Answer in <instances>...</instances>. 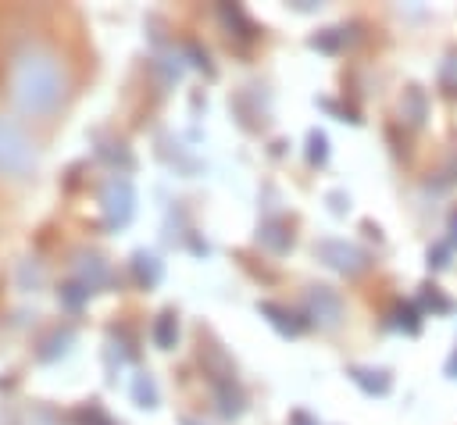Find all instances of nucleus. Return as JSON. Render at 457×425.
Instances as JSON below:
<instances>
[{
  "label": "nucleus",
  "mask_w": 457,
  "mask_h": 425,
  "mask_svg": "<svg viewBox=\"0 0 457 425\" xmlns=\"http://www.w3.org/2000/svg\"><path fill=\"white\" fill-rule=\"evenodd\" d=\"M7 93L14 107L29 118H46L64 104L68 71L54 46L21 43L7 61Z\"/></svg>",
  "instance_id": "1"
},
{
  "label": "nucleus",
  "mask_w": 457,
  "mask_h": 425,
  "mask_svg": "<svg viewBox=\"0 0 457 425\" xmlns=\"http://www.w3.org/2000/svg\"><path fill=\"white\" fill-rule=\"evenodd\" d=\"M0 171L11 179H25L36 171V146L25 129L7 114H0Z\"/></svg>",
  "instance_id": "2"
},
{
  "label": "nucleus",
  "mask_w": 457,
  "mask_h": 425,
  "mask_svg": "<svg viewBox=\"0 0 457 425\" xmlns=\"http://www.w3.org/2000/svg\"><path fill=\"white\" fill-rule=\"evenodd\" d=\"M314 254H318L332 271H339V275H361V271L371 264L368 250H361L357 243H346V239H321V243L314 246Z\"/></svg>",
  "instance_id": "3"
},
{
  "label": "nucleus",
  "mask_w": 457,
  "mask_h": 425,
  "mask_svg": "<svg viewBox=\"0 0 457 425\" xmlns=\"http://www.w3.org/2000/svg\"><path fill=\"white\" fill-rule=\"evenodd\" d=\"M132 200L136 196H132V182L129 179H121V175L107 179V186L100 193V207H104V214H107L111 225H125L132 218Z\"/></svg>",
  "instance_id": "4"
},
{
  "label": "nucleus",
  "mask_w": 457,
  "mask_h": 425,
  "mask_svg": "<svg viewBox=\"0 0 457 425\" xmlns=\"http://www.w3.org/2000/svg\"><path fill=\"white\" fill-rule=\"evenodd\" d=\"M307 311H311V318H314L321 329H336L339 318H343V300H339V293L328 289V286H311V289H307Z\"/></svg>",
  "instance_id": "5"
},
{
  "label": "nucleus",
  "mask_w": 457,
  "mask_h": 425,
  "mask_svg": "<svg viewBox=\"0 0 457 425\" xmlns=\"http://www.w3.org/2000/svg\"><path fill=\"white\" fill-rule=\"evenodd\" d=\"M257 311L282 332V336H296L300 329H303V321L293 314V311H286V307H278V304H271V300H264V304H257Z\"/></svg>",
  "instance_id": "6"
},
{
  "label": "nucleus",
  "mask_w": 457,
  "mask_h": 425,
  "mask_svg": "<svg viewBox=\"0 0 457 425\" xmlns=\"http://www.w3.org/2000/svg\"><path fill=\"white\" fill-rule=\"evenodd\" d=\"M214 396H218V411L225 418H236L243 411V393L236 389L232 379H214Z\"/></svg>",
  "instance_id": "7"
},
{
  "label": "nucleus",
  "mask_w": 457,
  "mask_h": 425,
  "mask_svg": "<svg viewBox=\"0 0 457 425\" xmlns=\"http://www.w3.org/2000/svg\"><path fill=\"white\" fill-rule=\"evenodd\" d=\"M350 379L364 389V393H371V396H386L389 393V375L386 371H371V368H350Z\"/></svg>",
  "instance_id": "8"
},
{
  "label": "nucleus",
  "mask_w": 457,
  "mask_h": 425,
  "mask_svg": "<svg viewBox=\"0 0 457 425\" xmlns=\"http://www.w3.org/2000/svg\"><path fill=\"white\" fill-rule=\"evenodd\" d=\"M132 271H136V279H139V286H157V279H161V261L154 257V254H136L132 257Z\"/></svg>",
  "instance_id": "9"
},
{
  "label": "nucleus",
  "mask_w": 457,
  "mask_h": 425,
  "mask_svg": "<svg viewBox=\"0 0 457 425\" xmlns=\"http://www.w3.org/2000/svg\"><path fill=\"white\" fill-rule=\"evenodd\" d=\"M264 246H271L275 254H282V250H289V243H293V232H286V225L282 221H268V225H261V236H257Z\"/></svg>",
  "instance_id": "10"
},
{
  "label": "nucleus",
  "mask_w": 457,
  "mask_h": 425,
  "mask_svg": "<svg viewBox=\"0 0 457 425\" xmlns=\"http://www.w3.org/2000/svg\"><path fill=\"white\" fill-rule=\"evenodd\" d=\"M175 336H179V321H175V311H164L157 321H154V343L161 350L175 346Z\"/></svg>",
  "instance_id": "11"
},
{
  "label": "nucleus",
  "mask_w": 457,
  "mask_h": 425,
  "mask_svg": "<svg viewBox=\"0 0 457 425\" xmlns=\"http://www.w3.org/2000/svg\"><path fill=\"white\" fill-rule=\"evenodd\" d=\"M400 111H403V118H407L411 125H421V121H425V93H421L418 86H411V89L403 93Z\"/></svg>",
  "instance_id": "12"
},
{
  "label": "nucleus",
  "mask_w": 457,
  "mask_h": 425,
  "mask_svg": "<svg viewBox=\"0 0 457 425\" xmlns=\"http://www.w3.org/2000/svg\"><path fill=\"white\" fill-rule=\"evenodd\" d=\"M418 314H421V311H418L414 304H396V307H393V325L414 336V332L421 329V318H418Z\"/></svg>",
  "instance_id": "13"
},
{
  "label": "nucleus",
  "mask_w": 457,
  "mask_h": 425,
  "mask_svg": "<svg viewBox=\"0 0 457 425\" xmlns=\"http://www.w3.org/2000/svg\"><path fill=\"white\" fill-rule=\"evenodd\" d=\"M439 89L446 96H457V54H450L443 61V68H439Z\"/></svg>",
  "instance_id": "14"
},
{
  "label": "nucleus",
  "mask_w": 457,
  "mask_h": 425,
  "mask_svg": "<svg viewBox=\"0 0 457 425\" xmlns=\"http://www.w3.org/2000/svg\"><path fill=\"white\" fill-rule=\"evenodd\" d=\"M136 400H139V407H157V389L146 375L136 379Z\"/></svg>",
  "instance_id": "15"
},
{
  "label": "nucleus",
  "mask_w": 457,
  "mask_h": 425,
  "mask_svg": "<svg viewBox=\"0 0 457 425\" xmlns=\"http://www.w3.org/2000/svg\"><path fill=\"white\" fill-rule=\"evenodd\" d=\"M421 304L425 307H432V311H446L450 304H446V296L436 289V286H421Z\"/></svg>",
  "instance_id": "16"
},
{
  "label": "nucleus",
  "mask_w": 457,
  "mask_h": 425,
  "mask_svg": "<svg viewBox=\"0 0 457 425\" xmlns=\"http://www.w3.org/2000/svg\"><path fill=\"white\" fill-rule=\"evenodd\" d=\"M325 146H328L325 132H311V154H307V157H311V164H321V161H325V154H328Z\"/></svg>",
  "instance_id": "17"
},
{
  "label": "nucleus",
  "mask_w": 457,
  "mask_h": 425,
  "mask_svg": "<svg viewBox=\"0 0 457 425\" xmlns=\"http://www.w3.org/2000/svg\"><path fill=\"white\" fill-rule=\"evenodd\" d=\"M450 243L457 246V211H450Z\"/></svg>",
  "instance_id": "18"
},
{
  "label": "nucleus",
  "mask_w": 457,
  "mask_h": 425,
  "mask_svg": "<svg viewBox=\"0 0 457 425\" xmlns=\"http://www.w3.org/2000/svg\"><path fill=\"white\" fill-rule=\"evenodd\" d=\"M446 375H450V379H457V354L446 361Z\"/></svg>",
  "instance_id": "19"
},
{
  "label": "nucleus",
  "mask_w": 457,
  "mask_h": 425,
  "mask_svg": "<svg viewBox=\"0 0 457 425\" xmlns=\"http://www.w3.org/2000/svg\"><path fill=\"white\" fill-rule=\"evenodd\" d=\"M182 425H204V421H196V418H182Z\"/></svg>",
  "instance_id": "20"
}]
</instances>
